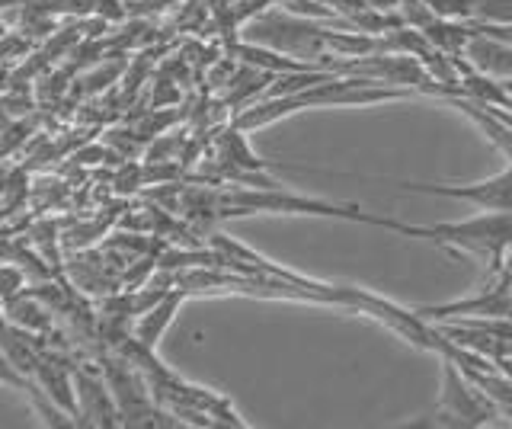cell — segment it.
<instances>
[{"mask_svg":"<svg viewBox=\"0 0 512 429\" xmlns=\"http://www.w3.org/2000/svg\"><path fill=\"white\" fill-rule=\"evenodd\" d=\"M77 417H84L80 423H93V426H116L122 417L109 385H103L100 378H93L87 372H77Z\"/></svg>","mask_w":512,"mask_h":429,"instance_id":"5b68a950","label":"cell"},{"mask_svg":"<svg viewBox=\"0 0 512 429\" xmlns=\"http://www.w3.org/2000/svg\"><path fill=\"white\" fill-rule=\"evenodd\" d=\"M183 298H186V292L180 289V285H176V289L160 298L151 311H144V314L138 317L135 330H132V333H135V340L154 349V346L160 343V337L167 333V327L173 324V317H176V311H180Z\"/></svg>","mask_w":512,"mask_h":429,"instance_id":"52a82bcc","label":"cell"},{"mask_svg":"<svg viewBox=\"0 0 512 429\" xmlns=\"http://www.w3.org/2000/svg\"><path fill=\"white\" fill-rule=\"evenodd\" d=\"M397 186L407 189V193L471 202L484 212H512V164L503 173H496V177L471 183V186H432V183H397Z\"/></svg>","mask_w":512,"mask_h":429,"instance_id":"277c9868","label":"cell"},{"mask_svg":"<svg viewBox=\"0 0 512 429\" xmlns=\"http://www.w3.org/2000/svg\"><path fill=\"white\" fill-rule=\"evenodd\" d=\"M461 58H468V65L474 71L493 77V81H509L512 77V45L493 39V36L474 33L471 29V39L464 45Z\"/></svg>","mask_w":512,"mask_h":429,"instance_id":"8992f818","label":"cell"},{"mask_svg":"<svg viewBox=\"0 0 512 429\" xmlns=\"http://www.w3.org/2000/svg\"><path fill=\"white\" fill-rule=\"evenodd\" d=\"M426 4L436 10V17H445V20H471V4H474V0H426Z\"/></svg>","mask_w":512,"mask_h":429,"instance_id":"4fadbf2b","label":"cell"},{"mask_svg":"<svg viewBox=\"0 0 512 429\" xmlns=\"http://www.w3.org/2000/svg\"><path fill=\"white\" fill-rule=\"evenodd\" d=\"M442 401L436 413V426H490L500 423V413L487 401V394L480 391L474 381L464 375L452 359H445L442 369Z\"/></svg>","mask_w":512,"mask_h":429,"instance_id":"3957f363","label":"cell"},{"mask_svg":"<svg viewBox=\"0 0 512 429\" xmlns=\"http://www.w3.org/2000/svg\"><path fill=\"white\" fill-rule=\"evenodd\" d=\"M423 36L429 39L432 49H439L445 55H461L464 45L471 39V23L468 20H445V17H436L426 29Z\"/></svg>","mask_w":512,"mask_h":429,"instance_id":"30bf717a","label":"cell"},{"mask_svg":"<svg viewBox=\"0 0 512 429\" xmlns=\"http://www.w3.org/2000/svg\"><path fill=\"white\" fill-rule=\"evenodd\" d=\"M93 13L103 23H122L128 17V4L125 0H93Z\"/></svg>","mask_w":512,"mask_h":429,"instance_id":"5bb4252c","label":"cell"},{"mask_svg":"<svg viewBox=\"0 0 512 429\" xmlns=\"http://www.w3.org/2000/svg\"><path fill=\"white\" fill-rule=\"evenodd\" d=\"M471 20L474 23H512V0H474Z\"/></svg>","mask_w":512,"mask_h":429,"instance_id":"7c38bea8","label":"cell"},{"mask_svg":"<svg viewBox=\"0 0 512 429\" xmlns=\"http://www.w3.org/2000/svg\"><path fill=\"white\" fill-rule=\"evenodd\" d=\"M10 317H13V324H23L26 330H48V317H45V308H39L36 301H32V292H29V301L26 295L20 298H13L10 301Z\"/></svg>","mask_w":512,"mask_h":429,"instance_id":"8fae6325","label":"cell"},{"mask_svg":"<svg viewBox=\"0 0 512 429\" xmlns=\"http://www.w3.org/2000/svg\"><path fill=\"white\" fill-rule=\"evenodd\" d=\"M420 237H429L439 247L452 253H468V257L487 260L500 273L506 250L512 247V212H487L468 221H448V225L420 228Z\"/></svg>","mask_w":512,"mask_h":429,"instance_id":"7a4b0ae2","label":"cell"},{"mask_svg":"<svg viewBox=\"0 0 512 429\" xmlns=\"http://www.w3.org/2000/svg\"><path fill=\"white\" fill-rule=\"evenodd\" d=\"M448 103L458 106L464 116H471V119L480 125V129L487 132V138L493 141V145L503 151L506 161L512 164V125H509L503 116H496V113H493V106L477 103V100H471V97H448Z\"/></svg>","mask_w":512,"mask_h":429,"instance_id":"ba28073f","label":"cell"},{"mask_svg":"<svg viewBox=\"0 0 512 429\" xmlns=\"http://www.w3.org/2000/svg\"><path fill=\"white\" fill-rule=\"evenodd\" d=\"M215 151H218V161L224 164H231L237 170H247V173H263L269 164L260 161L250 145H247V138H244V129H237V125H231V129H224L218 138H215Z\"/></svg>","mask_w":512,"mask_h":429,"instance_id":"9c48e42d","label":"cell"},{"mask_svg":"<svg viewBox=\"0 0 512 429\" xmlns=\"http://www.w3.org/2000/svg\"><path fill=\"white\" fill-rule=\"evenodd\" d=\"M256 212L346 218V221H359V225H375V228H384V231L420 237V225H407V221H397V218H381V215H372V212H362L359 205H336V202L311 199V196H295V193H285L282 186H269V189H260V186H256V189H221V193H218V218L256 215Z\"/></svg>","mask_w":512,"mask_h":429,"instance_id":"6da1fadb","label":"cell"}]
</instances>
